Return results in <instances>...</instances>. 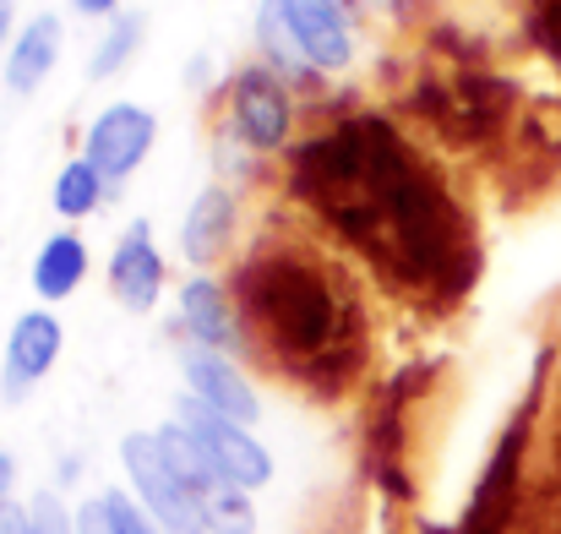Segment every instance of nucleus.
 <instances>
[{
    "mask_svg": "<svg viewBox=\"0 0 561 534\" xmlns=\"http://www.w3.org/2000/svg\"><path fill=\"white\" fill-rule=\"evenodd\" d=\"M333 5H344V11H360V0H333Z\"/></svg>",
    "mask_w": 561,
    "mask_h": 534,
    "instance_id": "nucleus-23",
    "label": "nucleus"
},
{
    "mask_svg": "<svg viewBox=\"0 0 561 534\" xmlns=\"http://www.w3.org/2000/svg\"><path fill=\"white\" fill-rule=\"evenodd\" d=\"M229 110H234V132H240L245 148L273 154V148L289 143L295 104H289V88H284L278 71H262V66L240 71V77H234V104H229Z\"/></svg>",
    "mask_w": 561,
    "mask_h": 534,
    "instance_id": "nucleus-6",
    "label": "nucleus"
},
{
    "mask_svg": "<svg viewBox=\"0 0 561 534\" xmlns=\"http://www.w3.org/2000/svg\"><path fill=\"white\" fill-rule=\"evenodd\" d=\"M33 295L44 300V306H60V300H71L77 289H82V279H88V240L82 235H71V229H60V235H49L44 246H38V257H33Z\"/></svg>",
    "mask_w": 561,
    "mask_h": 534,
    "instance_id": "nucleus-10",
    "label": "nucleus"
},
{
    "mask_svg": "<svg viewBox=\"0 0 561 534\" xmlns=\"http://www.w3.org/2000/svg\"><path fill=\"white\" fill-rule=\"evenodd\" d=\"M278 5H284V27L306 71H344L355 60V33H350L344 5L333 0H278Z\"/></svg>",
    "mask_w": 561,
    "mask_h": 534,
    "instance_id": "nucleus-5",
    "label": "nucleus"
},
{
    "mask_svg": "<svg viewBox=\"0 0 561 534\" xmlns=\"http://www.w3.org/2000/svg\"><path fill=\"white\" fill-rule=\"evenodd\" d=\"M137 44H142V16H115L110 22V33L99 38V49H93V77H115L131 55H137Z\"/></svg>",
    "mask_w": 561,
    "mask_h": 534,
    "instance_id": "nucleus-15",
    "label": "nucleus"
},
{
    "mask_svg": "<svg viewBox=\"0 0 561 534\" xmlns=\"http://www.w3.org/2000/svg\"><path fill=\"white\" fill-rule=\"evenodd\" d=\"M33 530L38 534H77V513L60 502V497H33Z\"/></svg>",
    "mask_w": 561,
    "mask_h": 534,
    "instance_id": "nucleus-17",
    "label": "nucleus"
},
{
    "mask_svg": "<svg viewBox=\"0 0 561 534\" xmlns=\"http://www.w3.org/2000/svg\"><path fill=\"white\" fill-rule=\"evenodd\" d=\"M77 534H110V519H104V502H82L77 508Z\"/></svg>",
    "mask_w": 561,
    "mask_h": 534,
    "instance_id": "nucleus-18",
    "label": "nucleus"
},
{
    "mask_svg": "<svg viewBox=\"0 0 561 534\" xmlns=\"http://www.w3.org/2000/svg\"><path fill=\"white\" fill-rule=\"evenodd\" d=\"M164 251H159V240H153V224L148 218H137V224H126L121 229V240H115V251H110V295L131 311V317H148V311H159V300H164Z\"/></svg>",
    "mask_w": 561,
    "mask_h": 534,
    "instance_id": "nucleus-4",
    "label": "nucleus"
},
{
    "mask_svg": "<svg viewBox=\"0 0 561 534\" xmlns=\"http://www.w3.org/2000/svg\"><path fill=\"white\" fill-rule=\"evenodd\" d=\"M99 502H104L110 534H164L148 519V508H142L137 497H126V491H99Z\"/></svg>",
    "mask_w": 561,
    "mask_h": 534,
    "instance_id": "nucleus-16",
    "label": "nucleus"
},
{
    "mask_svg": "<svg viewBox=\"0 0 561 534\" xmlns=\"http://www.w3.org/2000/svg\"><path fill=\"white\" fill-rule=\"evenodd\" d=\"M121 464L131 480V497L148 508V519L164 534H207V513H202V491L164 458L159 431H131L121 442Z\"/></svg>",
    "mask_w": 561,
    "mask_h": 534,
    "instance_id": "nucleus-1",
    "label": "nucleus"
},
{
    "mask_svg": "<svg viewBox=\"0 0 561 534\" xmlns=\"http://www.w3.org/2000/svg\"><path fill=\"white\" fill-rule=\"evenodd\" d=\"M181 382H186V398H196L202 409H213V414H224L234 425H256V414H262L256 387L240 376L234 360L218 355V350H191L181 360Z\"/></svg>",
    "mask_w": 561,
    "mask_h": 534,
    "instance_id": "nucleus-8",
    "label": "nucleus"
},
{
    "mask_svg": "<svg viewBox=\"0 0 561 534\" xmlns=\"http://www.w3.org/2000/svg\"><path fill=\"white\" fill-rule=\"evenodd\" d=\"M0 534H38L33 530V508H5L0 513Z\"/></svg>",
    "mask_w": 561,
    "mask_h": 534,
    "instance_id": "nucleus-19",
    "label": "nucleus"
},
{
    "mask_svg": "<svg viewBox=\"0 0 561 534\" xmlns=\"http://www.w3.org/2000/svg\"><path fill=\"white\" fill-rule=\"evenodd\" d=\"M175 420L191 431V442L202 447V458L213 464V475H218L224 486L262 491V486L273 480V453L251 436V425H234V420L202 409V404L186 398V393H181V404H175Z\"/></svg>",
    "mask_w": 561,
    "mask_h": 534,
    "instance_id": "nucleus-2",
    "label": "nucleus"
},
{
    "mask_svg": "<svg viewBox=\"0 0 561 534\" xmlns=\"http://www.w3.org/2000/svg\"><path fill=\"white\" fill-rule=\"evenodd\" d=\"M229 229H234V196H229L224 185L196 191V202L186 207V224H181V251H186V262L207 268V262L229 246Z\"/></svg>",
    "mask_w": 561,
    "mask_h": 534,
    "instance_id": "nucleus-12",
    "label": "nucleus"
},
{
    "mask_svg": "<svg viewBox=\"0 0 561 534\" xmlns=\"http://www.w3.org/2000/svg\"><path fill=\"white\" fill-rule=\"evenodd\" d=\"M60 60V16H33L16 38H11V55H5V88L11 93H38V82L55 71Z\"/></svg>",
    "mask_w": 561,
    "mask_h": 534,
    "instance_id": "nucleus-11",
    "label": "nucleus"
},
{
    "mask_svg": "<svg viewBox=\"0 0 561 534\" xmlns=\"http://www.w3.org/2000/svg\"><path fill=\"white\" fill-rule=\"evenodd\" d=\"M71 5H77L82 16H115V11H121V0H71Z\"/></svg>",
    "mask_w": 561,
    "mask_h": 534,
    "instance_id": "nucleus-21",
    "label": "nucleus"
},
{
    "mask_svg": "<svg viewBox=\"0 0 561 534\" xmlns=\"http://www.w3.org/2000/svg\"><path fill=\"white\" fill-rule=\"evenodd\" d=\"M153 137H159L153 110H142V104H110V110L93 115V126L82 137V159L110 185H121L126 175H137V164L153 154Z\"/></svg>",
    "mask_w": 561,
    "mask_h": 534,
    "instance_id": "nucleus-3",
    "label": "nucleus"
},
{
    "mask_svg": "<svg viewBox=\"0 0 561 534\" xmlns=\"http://www.w3.org/2000/svg\"><path fill=\"white\" fill-rule=\"evenodd\" d=\"M11 5H16V0H0V38H5V27H11Z\"/></svg>",
    "mask_w": 561,
    "mask_h": 534,
    "instance_id": "nucleus-22",
    "label": "nucleus"
},
{
    "mask_svg": "<svg viewBox=\"0 0 561 534\" xmlns=\"http://www.w3.org/2000/svg\"><path fill=\"white\" fill-rule=\"evenodd\" d=\"M104 191H110V180L99 175L88 159H71V164L55 175V213H60V218H88V213H99Z\"/></svg>",
    "mask_w": 561,
    "mask_h": 534,
    "instance_id": "nucleus-13",
    "label": "nucleus"
},
{
    "mask_svg": "<svg viewBox=\"0 0 561 534\" xmlns=\"http://www.w3.org/2000/svg\"><path fill=\"white\" fill-rule=\"evenodd\" d=\"M202 513H207V534H256V502L240 486H213L202 497Z\"/></svg>",
    "mask_w": 561,
    "mask_h": 534,
    "instance_id": "nucleus-14",
    "label": "nucleus"
},
{
    "mask_svg": "<svg viewBox=\"0 0 561 534\" xmlns=\"http://www.w3.org/2000/svg\"><path fill=\"white\" fill-rule=\"evenodd\" d=\"M175 311H181V328L191 333V344L196 350H218V355H229V344H234V317H229V295L207 279V273H196L181 284V295H175Z\"/></svg>",
    "mask_w": 561,
    "mask_h": 534,
    "instance_id": "nucleus-9",
    "label": "nucleus"
},
{
    "mask_svg": "<svg viewBox=\"0 0 561 534\" xmlns=\"http://www.w3.org/2000/svg\"><path fill=\"white\" fill-rule=\"evenodd\" d=\"M11 486H16V458H11V453H0V513L11 508Z\"/></svg>",
    "mask_w": 561,
    "mask_h": 534,
    "instance_id": "nucleus-20",
    "label": "nucleus"
},
{
    "mask_svg": "<svg viewBox=\"0 0 561 534\" xmlns=\"http://www.w3.org/2000/svg\"><path fill=\"white\" fill-rule=\"evenodd\" d=\"M60 344H66V333H60V322H55L49 311H22V317L11 322L5 350H0V393H5L11 404L33 398V387H38V382L49 376V365L60 360Z\"/></svg>",
    "mask_w": 561,
    "mask_h": 534,
    "instance_id": "nucleus-7",
    "label": "nucleus"
}]
</instances>
